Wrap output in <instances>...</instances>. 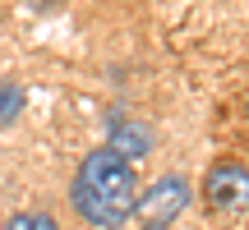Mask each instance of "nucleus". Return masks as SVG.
Returning a JSON list of instances; mask_svg holds the SVG:
<instances>
[{
	"mask_svg": "<svg viewBox=\"0 0 249 230\" xmlns=\"http://www.w3.org/2000/svg\"><path fill=\"white\" fill-rule=\"evenodd\" d=\"M107 138H111L107 148L120 152L129 166H134L139 157H148V152H152V129H148L143 120H134V115H116V120L107 124Z\"/></svg>",
	"mask_w": 249,
	"mask_h": 230,
	"instance_id": "nucleus-4",
	"label": "nucleus"
},
{
	"mask_svg": "<svg viewBox=\"0 0 249 230\" xmlns=\"http://www.w3.org/2000/svg\"><path fill=\"white\" fill-rule=\"evenodd\" d=\"M23 5H28V9H55L60 0H23Z\"/></svg>",
	"mask_w": 249,
	"mask_h": 230,
	"instance_id": "nucleus-8",
	"label": "nucleus"
},
{
	"mask_svg": "<svg viewBox=\"0 0 249 230\" xmlns=\"http://www.w3.org/2000/svg\"><path fill=\"white\" fill-rule=\"evenodd\" d=\"M245 115H249V106H245Z\"/></svg>",
	"mask_w": 249,
	"mask_h": 230,
	"instance_id": "nucleus-10",
	"label": "nucleus"
},
{
	"mask_svg": "<svg viewBox=\"0 0 249 230\" xmlns=\"http://www.w3.org/2000/svg\"><path fill=\"white\" fill-rule=\"evenodd\" d=\"M5 230H33V212H14L5 221Z\"/></svg>",
	"mask_w": 249,
	"mask_h": 230,
	"instance_id": "nucleus-6",
	"label": "nucleus"
},
{
	"mask_svg": "<svg viewBox=\"0 0 249 230\" xmlns=\"http://www.w3.org/2000/svg\"><path fill=\"white\" fill-rule=\"evenodd\" d=\"M23 115V83L18 79H0V129L14 124Z\"/></svg>",
	"mask_w": 249,
	"mask_h": 230,
	"instance_id": "nucleus-5",
	"label": "nucleus"
},
{
	"mask_svg": "<svg viewBox=\"0 0 249 230\" xmlns=\"http://www.w3.org/2000/svg\"><path fill=\"white\" fill-rule=\"evenodd\" d=\"M134 203H139L134 166L111 148L88 152L70 184V207L79 212V221L92 230H120L134 216Z\"/></svg>",
	"mask_w": 249,
	"mask_h": 230,
	"instance_id": "nucleus-1",
	"label": "nucleus"
},
{
	"mask_svg": "<svg viewBox=\"0 0 249 230\" xmlns=\"http://www.w3.org/2000/svg\"><path fill=\"white\" fill-rule=\"evenodd\" d=\"M33 230H60V226H55L46 212H37V216H33Z\"/></svg>",
	"mask_w": 249,
	"mask_h": 230,
	"instance_id": "nucleus-7",
	"label": "nucleus"
},
{
	"mask_svg": "<svg viewBox=\"0 0 249 230\" xmlns=\"http://www.w3.org/2000/svg\"><path fill=\"white\" fill-rule=\"evenodd\" d=\"M189 207V180L180 175H161L157 184L139 189V203H134V216H143L148 226H171L180 212Z\"/></svg>",
	"mask_w": 249,
	"mask_h": 230,
	"instance_id": "nucleus-3",
	"label": "nucleus"
},
{
	"mask_svg": "<svg viewBox=\"0 0 249 230\" xmlns=\"http://www.w3.org/2000/svg\"><path fill=\"white\" fill-rule=\"evenodd\" d=\"M143 230H166V226H143Z\"/></svg>",
	"mask_w": 249,
	"mask_h": 230,
	"instance_id": "nucleus-9",
	"label": "nucleus"
},
{
	"mask_svg": "<svg viewBox=\"0 0 249 230\" xmlns=\"http://www.w3.org/2000/svg\"><path fill=\"white\" fill-rule=\"evenodd\" d=\"M203 207L213 216H235L249 207V166L235 157H222L203 175Z\"/></svg>",
	"mask_w": 249,
	"mask_h": 230,
	"instance_id": "nucleus-2",
	"label": "nucleus"
}]
</instances>
